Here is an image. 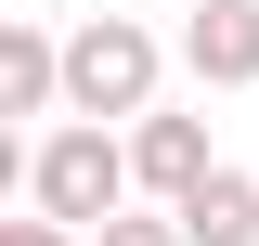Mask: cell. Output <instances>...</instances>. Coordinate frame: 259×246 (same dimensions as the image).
Returning <instances> with one entry per match:
<instances>
[{
	"mask_svg": "<svg viewBox=\"0 0 259 246\" xmlns=\"http://www.w3.org/2000/svg\"><path fill=\"white\" fill-rule=\"evenodd\" d=\"M26 194H39V220H65V233H104V220H130V143L117 130H91V117H65L52 143L26 155Z\"/></svg>",
	"mask_w": 259,
	"mask_h": 246,
	"instance_id": "obj_1",
	"label": "cell"
},
{
	"mask_svg": "<svg viewBox=\"0 0 259 246\" xmlns=\"http://www.w3.org/2000/svg\"><path fill=\"white\" fill-rule=\"evenodd\" d=\"M156 26H130V13H78L65 26V117H156Z\"/></svg>",
	"mask_w": 259,
	"mask_h": 246,
	"instance_id": "obj_2",
	"label": "cell"
},
{
	"mask_svg": "<svg viewBox=\"0 0 259 246\" xmlns=\"http://www.w3.org/2000/svg\"><path fill=\"white\" fill-rule=\"evenodd\" d=\"M207 169H221V155H207V117H168V104H156V117H130V182L156 194V208H182Z\"/></svg>",
	"mask_w": 259,
	"mask_h": 246,
	"instance_id": "obj_3",
	"label": "cell"
},
{
	"mask_svg": "<svg viewBox=\"0 0 259 246\" xmlns=\"http://www.w3.org/2000/svg\"><path fill=\"white\" fill-rule=\"evenodd\" d=\"M182 65L207 78V91H246L259 78V0H194L182 13Z\"/></svg>",
	"mask_w": 259,
	"mask_h": 246,
	"instance_id": "obj_4",
	"label": "cell"
},
{
	"mask_svg": "<svg viewBox=\"0 0 259 246\" xmlns=\"http://www.w3.org/2000/svg\"><path fill=\"white\" fill-rule=\"evenodd\" d=\"M52 104H65V39L39 13H13L0 26V117H52Z\"/></svg>",
	"mask_w": 259,
	"mask_h": 246,
	"instance_id": "obj_5",
	"label": "cell"
},
{
	"mask_svg": "<svg viewBox=\"0 0 259 246\" xmlns=\"http://www.w3.org/2000/svg\"><path fill=\"white\" fill-rule=\"evenodd\" d=\"M182 233L194 246H259V182L246 169H207V182L182 194Z\"/></svg>",
	"mask_w": 259,
	"mask_h": 246,
	"instance_id": "obj_6",
	"label": "cell"
},
{
	"mask_svg": "<svg viewBox=\"0 0 259 246\" xmlns=\"http://www.w3.org/2000/svg\"><path fill=\"white\" fill-rule=\"evenodd\" d=\"M91 246H194V233H182V208H130V220H104Z\"/></svg>",
	"mask_w": 259,
	"mask_h": 246,
	"instance_id": "obj_7",
	"label": "cell"
},
{
	"mask_svg": "<svg viewBox=\"0 0 259 246\" xmlns=\"http://www.w3.org/2000/svg\"><path fill=\"white\" fill-rule=\"evenodd\" d=\"M0 246H91V233H65V220H0Z\"/></svg>",
	"mask_w": 259,
	"mask_h": 246,
	"instance_id": "obj_8",
	"label": "cell"
},
{
	"mask_svg": "<svg viewBox=\"0 0 259 246\" xmlns=\"http://www.w3.org/2000/svg\"><path fill=\"white\" fill-rule=\"evenodd\" d=\"M26 13H65V0H26Z\"/></svg>",
	"mask_w": 259,
	"mask_h": 246,
	"instance_id": "obj_9",
	"label": "cell"
}]
</instances>
